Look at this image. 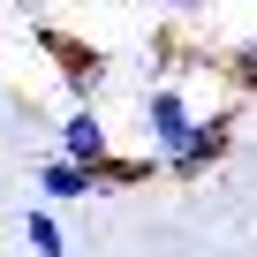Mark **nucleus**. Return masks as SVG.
Here are the masks:
<instances>
[{
    "label": "nucleus",
    "mask_w": 257,
    "mask_h": 257,
    "mask_svg": "<svg viewBox=\"0 0 257 257\" xmlns=\"http://www.w3.org/2000/svg\"><path fill=\"white\" fill-rule=\"evenodd\" d=\"M234 121H242V106H212V113H197L189 128H182V144L159 159L174 182H197L204 167H219L227 152H234Z\"/></svg>",
    "instance_id": "obj_1"
},
{
    "label": "nucleus",
    "mask_w": 257,
    "mask_h": 257,
    "mask_svg": "<svg viewBox=\"0 0 257 257\" xmlns=\"http://www.w3.org/2000/svg\"><path fill=\"white\" fill-rule=\"evenodd\" d=\"M137 113H144V137H152V152H159V159H167V152L182 144V128L197 121V106H189V91H174V83H152Z\"/></svg>",
    "instance_id": "obj_2"
},
{
    "label": "nucleus",
    "mask_w": 257,
    "mask_h": 257,
    "mask_svg": "<svg viewBox=\"0 0 257 257\" xmlns=\"http://www.w3.org/2000/svg\"><path fill=\"white\" fill-rule=\"evenodd\" d=\"M61 159H68V167H106V159H113V128L98 121V106H76V113L61 121Z\"/></svg>",
    "instance_id": "obj_3"
},
{
    "label": "nucleus",
    "mask_w": 257,
    "mask_h": 257,
    "mask_svg": "<svg viewBox=\"0 0 257 257\" xmlns=\"http://www.w3.org/2000/svg\"><path fill=\"white\" fill-rule=\"evenodd\" d=\"M46 53L61 61V83H68V98H76V106H91V98H98V83H106V61H98L91 46H68V38H46Z\"/></svg>",
    "instance_id": "obj_4"
},
{
    "label": "nucleus",
    "mask_w": 257,
    "mask_h": 257,
    "mask_svg": "<svg viewBox=\"0 0 257 257\" xmlns=\"http://www.w3.org/2000/svg\"><path fill=\"white\" fill-rule=\"evenodd\" d=\"M38 189H46L53 204H83V197H98V167H68V159H46V167H38Z\"/></svg>",
    "instance_id": "obj_5"
},
{
    "label": "nucleus",
    "mask_w": 257,
    "mask_h": 257,
    "mask_svg": "<svg viewBox=\"0 0 257 257\" xmlns=\"http://www.w3.org/2000/svg\"><path fill=\"white\" fill-rule=\"evenodd\" d=\"M152 174H167L159 152H113V159L98 167V197H106V189H128V182H152Z\"/></svg>",
    "instance_id": "obj_6"
},
{
    "label": "nucleus",
    "mask_w": 257,
    "mask_h": 257,
    "mask_svg": "<svg viewBox=\"0 0 257 257\" xmlns=\"http://www.w3.org/2000/svg\"><path fill=\"white\" fill-rule=\"evenodd\" d=\"M23 242H31V257H68V234H61V219L38 204V212H23Z\"/></svg>",
    "instance_id": "obj_7"
},
{
    "label": "nucleus",
    "mask_w": 257,
    "mask_h": 257,
    "mask_svg": "<svg viewBox=\"0 0 257 257\" xmlns=\"http://www.w3.org/2000/svg\"><path fill=\"white\" fill-rule=\"evenodd\" d=\"M227 83H234L242 98L257 91V46H234V53H227Z\"/></svg>",
    "instance_id": "obj_8"
},
{
    "label": "nucleus",
    "mask_w": 257,
    "mask_h": 257,
    "mask_svg": "<svg viewBox=\"0 0 257 257\" xmlns=\"http://www.w3.org/2000/svg\"><path fill=\"white\" fill-rule=\"evenodd\" d=\"M159 8H204V0H159Z\"/></svg>",
    "instance_id": "obj_9"
},
{
    "label": "nucleus",
    "mask_w": 257,
    "mask_h": 257,
    "mask_svg": "<svg viewBox=\"0 0 257 257\" xmlns=\"http://www.w3.org/2000/svg\"><path fill=\"white\" fill-rule=\"evenodd\" d=\"M0 113H8V106H0Z\"/></svg>",
    "instance_id": "obj_10"
}]
</instances>
